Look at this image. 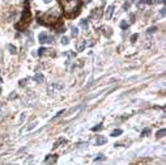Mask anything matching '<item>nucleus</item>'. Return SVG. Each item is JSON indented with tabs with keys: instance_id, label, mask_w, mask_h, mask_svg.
Here are the masks:
<instances>
[{
	"instance_id": "f257e3e1",
	"label": "nucleus",
	"mask_w": 166,
	"mask_h": 165,
	"mask_svg": "<svg viewBox=\"0 0 166 165\" xmlns=\"http://www.w3.org/2000/svg\"><path fill=\"white\" fill-rule=\"evenodd\" d=\"M62 11L58 8H51L48 9L47 12L44 13H38L37 15V19L39 24H43L46 26H51V25H55L58 24L60 17H62Z\"/></svg>"
},
{
	"instance_id": "f03ea898",
	"label": "nucleus",
	"mask_w": 166,
	"mask_h": 165,
	"mask_svg": "<svg viewBox=\"0 0 166 165\" xmlns=\"http://www.w3.org/2000/svg\"><path fill=\"white\" fill-rule=\"evenodd\" d=\"M63 11H64V15L68 19H72L80 13V8H81V0H59Z\"/></svg>"
},
{
	"instance_id": "7ed1b4c3",
	"label": "nucleus",
	"mask_w": 166,
	"mask_h": 165,
	"mask_svg": "<svg viewBox=\"0 0 166 165\" xmlns=\"http://www.w3.org/2000/svg\"><path fill=\"white\" fill-rule=\"evenodd\" d=\"M30 20H32V13H30V9H29V3H28V0H25V9H24V12H22L21 22L17 24L16 28L17 29H25V28L30 24Z\"/></svg>"
},
{
	"instance_id": "20e7f679",
	"label": "nucleus",
	"mask_w": 166,
	"mask_h": 165,
	"mask_svg": "<svg viewBox=\"0 0 166 165\" xmlns=\"http://www.w3.org/2000/svg\"><path fill=\"white\" fill-rule=\"evenodd\" d=\"M38 39H39V42H41V43H51V42H52V38L48 37L47 33H41V34H39V37H38Z\"/></svg>"
},
{
	"instance_id": "39448f33",
	"label": "nucleus",
	"mask_w": 166,
	"mask_h": 165,
	"mask_svg": "<svg viewBox=\"0 0 166 165\" xmlns=\"http://www.w3.org/2000/svg\"><path fill=\"white\" fill-rule=\"evenodd\" d=\"M56 160H58V156L56 155H48L44 158V165H51V164H54Z\"/></svg>"
},
{
	"instance_id": "423d86ee",
	"label": "nucleus",
	"mask_w": 166,
	"mask_h": 165,
	"mask_svg": "<svg viewBox=\"0 0 166 165\" xmlns=\"http://www.w3.org/2000/svg\"><path fill=\"white\" fill-rule=\"evenodd\" d=\"M114 9H115V5H108V7L106 8V13H105L106 20H110L111 19V16L114 13Z\"/></svg>"
},
{
	"instance_id": "0eeeda50",
	"label": "nucleus",
	"mask_w": 166,
	"mask_h": 165,
	"mask_svg": "<svg viewBox=\"0 0 166 165\" xmlns=\"http://www.w3.org/2000/svg\"><path fill=\"white\" fill-rule=\"evenodd\" d=\"M105 143H106V138H105V136H102V135H100L98 138L96 139V145H102Z\"/></svg>"
},
{
	"instance_id": "6e6552de",
	"label": "nucleus",
	"mask_w": 166,
	"mask_h": 165,
	"mask_svg": "<svg viewBox=\"0 0 166 165\" xmlns=\"http://www.w3.org/2000/svg\"><path fill=\"white\" fill-rule=\"evenodd\" d=\"M85 46H86V41L85 39H82V41H80L78 43H77V51H82L84 49H85Z\"/></svg>"
},
{
	"instance_id": "1a4fd4ad",
	"label": "nucleus",
	"mask_w": 166,
	"mask_h": 165,
	"mask_svg": "<svg viewBox=\"0 0 166 165\" xmlns=\"http://www.w3.org/2000/svg\"><path fill=\"white\" fill-rule=\"evenodd\" d=\"M33 80H34V81H37V83H43V75L38 73V75H36V76L33 77Z\"/></svg>"
},
{
	"instance_id": "9d476101",
	"label": "nucleus",
	"mask_w": 166,
	"mask_h": 165,
	"mask_svg": "<svg viewBox=\"0 0 166 165\" xmlns=\"http://www.w3.org/2000/svg\"><path fill=\"white\" fill-rule=\"evenodd\" d=\"M101 15H102V11H101V9H97V13H96V12H93V13H92V16H93V17H96V20H100Z\"/></svg>"
},
{
	"instance_id": "9b49d317",
	"label": "nucleus",
	"mask_w": 166,
	"mask_h": 165,
	"mask_svg": "<svg viewBox=\"0 0 166 165\" xmlns=\"http://www.w3.org/2000/svg\"><path fill=\"white\" fill-rule=\"evenodd\" d=\"M165 134H166V130L165 128H161L160 131H157L156 136H157V138H162V136H165Z\"/></svg>"
},
{
	"instance_id": "f8f14e48",
	"label": "nucleus",
	"mask_w": 166,
	"mask_h": 165,
	"mask_svg": "<svg viewBox=\"0 0 166 165\" xmlns=\"http://www.w3.org/2000/svg\"><path fill=\"white\" fill-rule=\"evenodd\" d=\"M63 88V84H52L50 87V89L48 90H52V89H62Z\"/></svg>"
},
{
	"instance_id": "ddd939ff",
	"label": "nucleus",
	"mask_w": 166,
	"mask_h": 165,
	"mask_svg": "<svg viewBox=\"0 0 166 165\" xmlns=\"http://www.w3.org/2000/svg\"><path fill=\"white\" fill-rule=\"evenodd\" d=\"M62 143H67V140H66V139H63V138H62V139H59V140L54 144V148H58V147H59Z\"/></svg>"
},
{
	"instance_id": "4468645a",
	"label": "nucleus",
	"mask_w": 166,
	"mask_h": 165,
	"mask_svg": "<svg viewBox=\"0 0 166 165\" xmlns=\"http://www.w3.org/2000/svg\"><path fill=\"white\" fill-rule=\"evenodd\" d=\"M71 32H72V36H73V37H77V36H78V29H77V28L72 26V28H71Z\"/></svg>"
},
{
	"instance_id": "2eb2a0df",
	"label": "nucleus",
	"mask_w": 166,
	"mask_h": 165,
	"mask_svg": "<svg viewBox=\"0 0 166 165\" xmlns=\"http://www.w3.org/2000/svg\"><path fill=\"white\" fill-rule=\"evenodd\" d=\"M120 134H122V130L118 128V130H114V131L111 132V136H119Z\"/></svg>"
},
{
	"instance_id": "dca6fc26",
	"label": "nucleus",
	"mask_w": 166,
	"mask_h": 165,
	"mask_svg": "<svg viewBox=\"0 0 166 165\" xmlns=\"http://www.w3.org/2000/svg\"><path fill=\"white\" fill-rule=\"evenodd\" d=\"M152 3H153V0H140V2H139V7L142 5V4H152Z\"/></svg>"
},
{
	"instance_id": "f3484780",
	"label": "nucleus",
	"mask_w": 166,
	"mask_h": 165,
	"mask_svg": "<svg viewBox=\"0 0 166 165\" xmlns=\"http://www.w3.org/2000/svg\"><path fill=\"white\" fill-rule=\"evenodd\" d=\"M149 134H150V128H144L141 132V136H148Z\"/></svg>"
},
{
	"instance_id": "a211bd4d",
	"label": "nucleus",
	"mask_w": 166,
	"mask_h": 165,
	"mask_svg": "<svg viewBox=\"0 0 166 165\" xmlns=\"http://www.w3.org/2000/svg\"><path fill=\"white\" fill-rule=\"evenodd\" d=\"M60 41H62V43H63V45H68V43H70V39H68V37H66V36L63 37V38L60 39Z\"/></svg>"
},
{
	"instance_id": "6ab92c4d",
	"label": "nucleus",
	"mask_w": 166,
	"mask_h": 165,
	"mask_svg": "<svg viewBox=\"0 0 166 165\" xmlns=\"http://www.w3.org/2000/svg\"><path fill=\"white\" fill-rule=\"evenodd\" d=\"M102 128H104V127H102V124H98V126H94L93 128H92V131H101Z\"/></svg>"
},
{
	"instance_id": "aec40b11",
	"label": "nucleus",
	"mask_w": 166,
	"mask_h": 165,
	"mask_svg": "<svg viewBox=\"0 0 166 165\" xmlns=\"http://www.w3.org/2000/svg\"><path fill=\"white\" fill-rule=\"evenodd\" d=\"M8 49L10 50V53H12V54H16V47L13 46V45H8Z\"/></svg>"
},
{
	"instance_id": "412c9836",
	"label": "nucleus",
	"mask_w": 166,
	"mask_h": 165,
	"mask_svg": "<svg viewBox=\"0 0 166 165\" xmlns=\"http://www.w3.org/2000/svg\"><path fill=\"white\" fill-rule=\"evenodd\" d=\"M46 51H47V50H46L44 47H41V49L38 50V53H37V54H38V55H43V54L46 53Z\"/></svg>"
},
{
	"instance_id": "4be33fe9",
	"label": "nucleus",
	"mask_w": 166,
	"mask_h": 165,
	"mask_svg": "<svg viewBox=\"0 0 166 165\" xmlns=\"http://www.w3.org/2000/svg\"><path fill=\"white\" fill-rule=\"evenodd\" d=\"M81 26L85 28V29H88V21H86V20H82V21H81Z\"/></svg>"
},
{
	"instance_id": "5701e85b",
	"label": "nucleus",
	"mask_w": 166,
	"mask_h": 165,
	"mask_svg": "<svg viewBox=\"0 0 166 165\" xmlns=\"http://www.w3.org/2000/svg\"><path fill=\"white\" fill-rule=\"evenodd\" d=\"M120 28H122V29H126V28H128V24L126 21H122L120 22Z\"/></svg>"
},
{
	"instance_id": "b1692460",
	"label": "nucleus",
	"mask_w": 166,
	"mask_h": 165,
	"mask_svg": "<svg viewBox=\"0 0 166 165\" xmlns=\"http://www.w3.org/2000/svg\"><path fill=\"white\" fill-rule=\"evenodd\" d=\"M137 37H139V36H137V34H134V36H132V37H131V41H132V42H136V39H137Z\"/></svg>"
},
{
	"instance_id": "393cba45",
	"label": "nucleus",
	"mask_w": 166,
	"mask_h": 165,
	"mask_svg": "<svg viewBox=\"0 0 166 165\" xmlns=\"http://www.w3.org/2000/svg\"><path fill=\"white\" fill-rule=\"evenodd\" d=\"M160 15H161V17H164V16H165V8H162V9H161V12H160Z\"/></svg>"
},
{
	"instance_id": "a878e982",
	"label": "nucleus",
	"mask_w": 166,
	"mask_h": 165,
	"mask_svg": "<svg viewBox=\"0 0 166 165\" xmlns=\"http://www.w3.org/2000/svg\"><path fill=\"white\" fill-rule=\"evenodd\" d=\"M154 30H156V28H154V26H153V28H149V29H148V32H149V33H153Z\"/></svg>"
},
{
	"instance_id": "bb28decb",
	"label": "nucleus",
	"mask_w": 166,
	"mask_h": 165,
	"mask_svg": "<svg viewBox=\"0 0 166 165\" xmlns=\"http://www.w3.org/2000/svg\"><path fill=\"white\" fill-rule=\"evenodd\" d=\"M25 83H26V79H25V80H21V81H20V85L22 87V85H25Z\"/></svg>"
},
{
	"instance_id": "cd10ccee",
	"label": "nucleus",
	"mask_w": 166,
	"mask_h": 165,
	"mask_svg": "<svg viewBox=\"0 0 166 165\" xmlns=\"http://www.w3.org/2000/svg\"><path fill=\"white\" fill-rule=\"evenodd\" d=\"M131 21H132V22L135 21V15H131Z\"/></svg>"
},
{
	"instance_id": "c85d7f7f",
	"label": "nucleus",
	"mask_w": 166,
	"mask_h": 165,
	"mask_svg": "<svg viewBox=\"0 0 166 165\" xmlns=\"http://www.w3.org/2000/svg\"><path fill=\"white\" fill-rule=\"evenodd\" d=\"M51 2V0H44V3H50Z\"/></svg>"
},
{
	"instance_id": "c756f323",
	"label": "nucleus",
	"mask_w": 166,
	"mask_h": 165,
	"mask_svg": "<svg viewBox=\"0 0 166 165\" xmlns=\"http://www.w3.org/2000/svg\"><path fill=\"white\" fill-rule=\"evenodd\" d=\"M136 2V0H130V3H135Z\"/></svg>"
},
{
	"instance_id": "7c9ffc66",
	"label": "nucleus",
	"mask_w": 166,
	"mask_h": 165,
	"mask_svg": "<svg viewBox=\"0 0 166 165\" xmlns=\"http://www.w3.org/2000/svg\"><path fill=\"white\" fill-rule=\"evenodd\" d=\"M0 93H2V88H0Z\"/></svg>"
}]
</instances>
